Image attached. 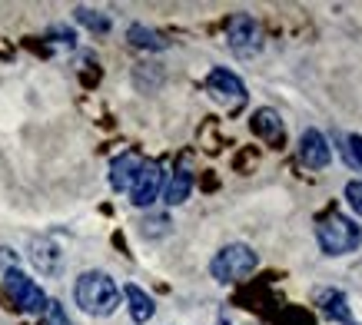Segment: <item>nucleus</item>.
<instances>
[{
    "instance_id": "17",
    "label": "nucleus",
    "mask_w": 362,
    "mask_h": 325,
    "mask_svg": "<svg viewBox=\"0 0 362 325\" xmlns=\"http://www.w3.org/2000/svg\"><path fill=\"white\" fill-rule=\"evenodd\" d=\"M342 160H346V166L349 170H362V136L359 133H349V136H342Z\"/></svg>"
},
{
    "instance_id": "5",
    "label": "nucleus",
    "mask_w": 362,
    "mask_h": 325,
    "mask_svg": "<svg viewBox=\"0 0 362 325\" xmlns=\"http://www.w3.org/2000/svg\"><path fill=\"white\" fill-rule=\"evenodd\" d=\"M226 40L236 57H252L263 50V27L250 13H233L226 20Z\"/></svg>"
},
{
    "instance_id": "13",
    "label": "nucleus",
    "mask_w": 362,
    "mask_h": 325,
    "mask_svg": "<svg viewBox=\"0 0 362 325\" xmlns=\"http://www.w3.org/2000/svg\"><path fill=\"white\" fill-rule=\"evenodd\" d=\"M189 193H193V173H189L187 166H180L163 186V203L166 206H180V203H187Z\"/></svg>"
},
{
    "instance_id": "10",
    "label": "nucleus",
    "mask_w": 362,
    "mask_h": 325,
    "mask_svg": "<svg viewBox=\"0 0 362 325\" xmlns=\"http://www.w3.org/2000/svg\"><path fill=\"white\" fill-rule=\"evenodd\" d=\"M250 126H252V133H256L263 143H269V146H283L286 126H283V117H279L276 110H269V107L256 110V113H252V119H250Z\"/></svg>"
},
{
    "instance_id": "18",
    "label": "nucleus",
    "mask_w": 362,
    "mask_h": 325,
    "mask_svg": "<svg viewBox=\"0 0 362 325\" xmlns=\"http://www.w3.org/2000/svg\"><path fill=\"white\" fill-rule=\"evenodd\" d=\"M40 325H70V319H66L64 305L60 302H47V309L40 312Z\"/></svg>"
},
{
    "instance_id": "20",
    "label": "nucleus",
    "mask_w": 362,
    "mask_h": 325,
    "mask_svg": "<svg viewBox=\"0 0 362 325\" xmlns=\"http://www.w3.org/2000/svg\"><path fill=\"white\" fill-rule=\"evenodd\" d=\"M346 199H349L352 213L362 219V179H352V183L346 186Z\"/></svg>"
},
{
    "instance_id": "19",
    "label": "nucleus",
    "mask_w": 362,
    "mask_h": 325,
    "mask_svg": "<svg viewBox=\"0 0 362 325\" xmlns=\"http://www.w3.org/2000/svg\"><path fill=\"white\" fill-rule=\"evenodd\" d=\"M166 232H170V219L166 216H146V223H143V236L156 239V236H166Z\"/></svg>"
},
{
    "instance_id": "2",
    "label": "nucleus",
    "mask_w": 362,
    "mask_h": 325,
    "mask_svg": "<svg viewBox=\"0 0 362 325\" xmlns=\"http://www.w3.org/2000/svg\"><path fill=\"white\" fill-rule=\"evenodd\" d=\"M316 239L319 249L326 256H349L362 246V229L342 213H329L316 223Z\"/></svg>"
},
{
    "instance_id": "16",
    "label": "nucleus",
    "mask_w": 362,
    "mask_h": 325,
    "mask_svg": "<svg viewBox=\"0 0 362 325\" xmlns=\"http://www.w3.org/2000/svg\"><path fill=\"white\" fill-rule=\"evenodd\" d=\"M77 23H83L87 30H93V33H107L110 30V17L107 13H100V11H93V7H77Z\"/></svg>"
},
{
    "instance_id": "4",
    "label": "nucleus",
    "mask_w": 362,
    "mask_h": 325,
    "mask_svg": "<svg viewBox=\"0 0 362 325\" xmlns=\"http://www.w3.org/2000/svg\"><path fill=\"white\" fill-rule=\"evenodd\" d=\"M4 289L11 295V302L21 309V312H30V315H40L47 309V292L37 285V282L21 269H7L4 272Z\"/></svg>"
},
{
    "instance_id": "6",
    "label": "nucleus",
    "mask_w": 362,
    "mask_h": 325,
    "mask_svg": "<svg viewBox=\"0 0 362 325\" xmlns=\"http://www.w3.org/2000/svg\"><path fill=\"white\" fill-rule=\"evenodd\" d=\"M206 93L216 100L220 107H226V110H240L243 103H246V87H243V80L233 73V70H226V66L209 70Z\"/></svg>"
},
{
    "instance_id": "15",
    "label": "nucleus",
    "mask_w": 362,
    "mask_h": 325,
    "mask_svg": "<svg viewBox=\"0 0 362 325\" xmlns=\"http://www.w3.org/2000/svg\"><path fill=\"white\" fill-rule=\"evenodd\" d=\"M319 302H322V312L329 315L332 322H349V319H352L349 305H346V295L336 292V289H332V292H322V299H319Z\"/></svg>"
},
{
    "instance_id": "7",
    "label": "nucleus",
    "mask_w": 362,
    "mask_h": 325,
    "mask_svg": "<svg viewBox=\"0 0 362 325\" xmlns=\"http://www.w3.org/2000/svg\"><path fill=\"white\" fill-rule=\"evenodd\" d=\"M160 193H163V166L156 160H146L130 186V203L136 209H146L160 199Z\"/></svg>"
},
{
    "instance_id": "8",
    "label": "nucleus",
    "mask_w": 362,
    "mask_h": 325,
    "mask_svg": "<svg viewBox=\"0 0 362 325\" xmlns=\"http://www.w3.org/2000/svg\"><path fill=\"white\" fill-rule=\"evenodd\" d=\"M27 252H30V262L44 272V276H60V272H64V249L57 246L54 239H47V236L30 239Z\"/></svg>"
},
{
    "instance_id": "3",
    "label": "nucleus",
    "mask_w": 362,
    "mask_h": 325,
    "mask_svg": "<svg viewBox=\"0 0 362 325\" xmlns=\"http://www.w3.org/2000/svg\"><path fill=\"white\" fill-rule=\"evenodd\" d=\"M259 266V256L246 246V242H230L223 246L213 262H209V276L220 282V285H233V282H243L246 276H252Z\"/></svg>"
},
{
    "instance_id": "9",
    "label": "nucleus",
    "mask_w": 362,
    "mask_h": 325,
    "mask_svg": "<svg viewBox=\"0 0 362 325\" xmlns=\"http://www.w3.org/2000/svg\"><path fill=\"white\" fill-rule=\"evenodd\" d=\"M299 160L306 162L309 170H326L332 160V150L329 143H326V136L319 130H303V136H299Z\"/></svg>"
},
{
    "instance_id": "1",
    "label": "nucleus",
    "mask_w": 362,
    "mask_h": 325,
    "mask_svg": "<svg viewBox=\"0 0 362 325\" xmlns=\"http://www.w3.org/2000/svg\"><path fill=\"white\" fill-rule=\"evenodd\" d=\"M74 299H77V305L87 315L103 319V315H113L120 309V285H117L113 276H107V272L90 269L74 282Z\"/></svg>"
},
{
    "instance_id": "11",
    "label": "nucleus",
    "mask_w": 362,
    "mask_h": 325,
    "mask_svg": "<svg viewBox=\"0 0 362 325\" xmlns=\"http://www.w3.org/2000/svg\"><path fill=\"white\" fill-rule=\"evenodd\" d=\"M140 166H143V160L133 150L120 153V156L110 162V186L117 193H130V186H133V179H136V173H140Z\"/></svg>"
},
{
    "instance_id": "12",
    "label": "nucleus",
    "mask_w": 362,
    "mask_h": 325,
    "mask_svg": "<svg viewBox=\"0 0 362 325\" xmlns=\"http://www.w3.org/2000/svg\"><path fill=\"white\" fill-rule=\"evenodd\" d=\"M123 299H127V309H130V319L136 325H143V322H150L156 315V305H153V299L143 292L136 282H127L123 285Z\"/></svg>"
},
{
    "instance_id": "14",
    "label": "nucleus",
    "mask_w": 362,
    "mask_h": 325,
    "mask_svg": "<svg viewBox=\"0 0 362 325\" xmlns=\"http://www.w3.org/2000/svg\"><path fill=\"white\" fill-rule=\"evenodd\" d=\"M127 40H130L133 47H140V50H166L163 33L150 30V27H143V23H133L130 30H127Z\"/></svg>"
}]
</instances>
